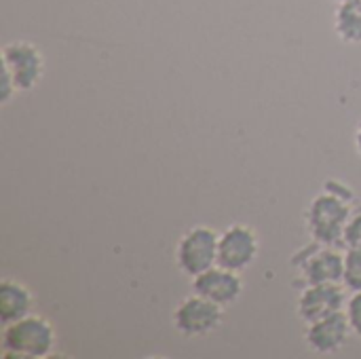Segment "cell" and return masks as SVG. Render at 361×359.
Instances as JSON below:
<instances>
[{"label":"cell","mask_w":361,"mask_h":359,"mask_svg":"<svg viewBox=\"0 0 361 359\" xmlns=\"http://www.w3.org/2000/svg\"><path fill=\"white\" fill-rule=\"evenodd\" d=\"M260 254V237L250 224H231L218 239V264L237 273L247 271Z\"/></svg>","instance_id":"7"},{"label":"cell","mask_w":361,"mask_h":359,"mask_svg":"<svg viewBox=\"0 0 361 359\" xmlns=\"http://www.w3.org/2000/svg\"><path fill=\"white\" fill-rule=\"evenodd\" d=\"M332 2H336V4H343V2H347V0H332Z\"/></svg>","instance_id":"18"},{"label":"cell","mask_w":361,"mask_h":359,"mask_svg":"<svg viewBox=\"0 0 361 359\" xmlns=\"http://www.w3.org/2000/svg\"><path fill=\"white\" fill-rule=\"evenodd\" d=\"M343 245L353 248V250H361V209H355V214L351 216V220H349V224L345 229Z\"/></svg>","instance_id":"14"},{"label":"cell","mask_w":361,"mask_h":359,"mask_svg":"<svg viewBox=\"0 0 361 359\" xmlns=\"http://www.w3.org/2000/svg\"><path fill=\"white\" fill-rule=\"evenodd\" d=\"M57 345V334L51 322L40 315H27L4 326L2 355L17 359H47Z\"/></svg>","instance_id":"2"},{"label":"cell","mask_w":361,"mask_h":359,"mask_svg":"<svg viewBox=\"0 0 361 359\" xmlns=\"http://www.w3.org/2000/svg\"><path fill=\"white\" fill-rule=\"evenodd\" d=\"M345 315L351 324V330L355 336L361 339V292H353V296L345 305Z\"/></svg>","instance_id":"15"},{"label":"cell","mask_w":361,"mask_h":359,"mask_svg":"<svg viewBox=\"0 0 361 359\" xmlns=\"http://www.w3.org/2000/svg\"><path fill=\"white\" fill-rule=\"evenodd\" d=\"M222 315H224V307L192 292V296L184 298L176 307L173 328L184 339H203L222 326Z\"/></svg>","instance_id":"5"},{"label":"cell","mask_w":361,"mask_h":359,"mask_svg":"<svg viewBox=\"0 0 361 359\" xmlns=\"http://www.w3.org/2000/svg\"><path fill=\"white\" fill-rule=\"evenodd\" d=\"M343 286H345L351 294H353V292H361V250L347 248V252H345Z\"/></svg>","instance_id":"13"},{"label":"cell","mask_w":361,"mask_h":359,"mask_svg":"<svg viewBox=\"0 0 361 359\" xmlns=\"http://www.w3.org/2000/svg\"><path fill=\"white\" fill-rule=\"evenodd\" d=\"M192 292L226 309L241 298L243 279L241 273L216 264L192 279Z\"/></svg>","instance_id":"10"},{"label":"cell","mask_w":361,"mask_h":359,"mask_svg":"<svg viewBox=\"0 0 361 359\" xmlns=\"http://www.w3.org/2000/svg\"><path fill=\"white\" fill-rule=\"evenodd\" d=\"M0 76H2V78H0V104L6 106V104L19 93V89H17L13 76H11V72H8L6 68H2V74H0Z\"/></svg>","instance_id":"16"},{"label":"cell","mask_w":361,"mask_h":359,"mask_svg":"<svg viewBox=\"0 0 361 359\" xmlns=\"http://www.w3.org/2000/svg\"><path fill=\"white\" fill-rule=\"evenodd\" d=\"M34 309V294L17 279H4L0 284V322L2 326L15 324L27 317Z\"/></svg>","instance_id":"11"},{"label":"cell","mask_w":361,"mask_h":359,"mask_svg":"<svg viewBox=\"0 0 361 359\" xmlns=\"http://www.w3.org/2000/svg\"><path fill=\"white\" fill-rule=\"evenodd\" d=\"M345 305L347 296L341 284H313L302 288L296 303V313L305 324H311L332 313L345 311Z\"/></svg>","instance_id":"8"},{"label":"cell","mask_w":361,"mask_h":359,"mask_svg":"<svg viewBox=\"0 0 361 359\" xmlns=\"http://www.w3.org/2000/svg\"><path fill=\"white\" fill-rule=\"evenodd\" d=\"M353 144H355V150H357V154L361 157V123L357 125V129H355V135H353Z\"/></svg>","instance_id":"17"},{"label":"cell","mask_w":361,"mask_h":359,"mask_svg":"<svg viewBox=\"0 0 361 359\" xmlns=\"http://www.w3.org/2000/svg\"><path fill=\"white\" fill-rule=\"evenodd\" d=\"M292 267L300 271V279L305 281V286L343 284L345 254H341L336 245L313 241L292 256Z\"/></svg>","instance_id":"4"},{"label":"cell","mask_w":361,"mask_h":359,"mask_svg":"<svg viewBox=\"0 0 361 359\" xmlns=\"http://www.w3.org/2000/svg\"><path fill=\"white\" fill-rule=\"evenodd\" d=\"M334 32L347 44H361V0L336 4Z\"/></svg>","instance_id":"12"},{"label":"cell","mask_w":361,"mask_h":359,"mask_svg":"<svg viewBox=\"0 0 361 359\" xmlns=\"http://www.w3.org/2000/svg\"><path fill=\"white\" fill-rule=\"evenodd\" d=\"M2 68L11 72L19 93H27L44 76V55L30 40H13L2 47Z\"/></svg>","instance_id":"6"},{"label":"cell","mask_w":361,"mask_h":359,"mask_svg":"<svg viewBox=\"0 0 361 359\" xmlns=\"http://www.w3.org/2000/svg\"><path fill=\"white\" fill-rule=\"evenodd\" d=\"M218 239L220 235L205 224L188 229L176 245V267L182 275L195 279L207 269L218 264Z\"/></svg>","instance_id":"3"},{"label":"cell","mask_w":361,"mask_h":359,"mask_svg":"<svg viewBox=\"0 0 361 359\" xmlns=\"http://www.w3.org/2000/svg\"><path fill=\"white\" fill-rule=\"evenodd\" d=\"M353 190L341 180L330 178L319 195H315L305 212V220L313 241L324 245H343L345 229L355 214Z\"/></svg>","instance_id":"1"},{"label":"cell","mask_w":361,"mask_h":359,"mask_svg":"<svg viewBox=\"0 0 361 359\" xmlns=\"http://www.w3.org/2000/svg\"><path fill=\"white\" fill-rule=\"evenodd\" d=\"M353 334L345 311L332 313L317 322L307 324L305 343L317 355H336Z\"/></svg>","instance_id":"9"}]
</instances>
